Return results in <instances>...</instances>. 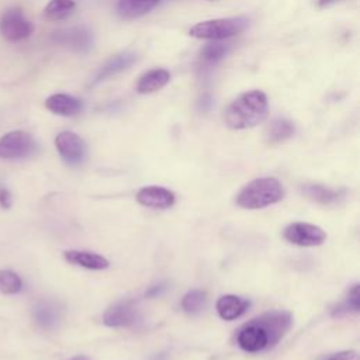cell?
I'll return each instance as SVG.
<instances>
[{"instance_id":"6da1fadb","label":"cell","mask_w":360,"mask_h":360,"mask_svg":"<svg viewBox=\"0 0 360 360\" xmlns=\"http://www.w3.org/2000/svg\"><path fill=\"white\" fill-rule=\"evenodd\" d=\"M292 325L287 311H270L245 323L236 336L238 346L248 353H259L276 346Z\"/></svg>"},{"instance_id":"7a4b0ae2","label":"cell","mask_w":360,"mask_h":360,"mask_svg":"<svg viewBox=\"0 0 360 360\" xmlns=\"http://www.w3.org/2000/svg\"><path fill=\"white\" fill-rule=\"evenodd\" d=\"M269 112L267 97L262 90H250L238 96L225 110V124L232 129L253 128Z\"/></svg>"},{"instance_id":"3957f363","label":"cell","mask_w":360,"mask_h":360,"mask_svg":"<svg viewBox=\"0 0 360 360\" xmlns=\"http://www.w3.org/2000/svg\"><path fill=\"white\" fill-rule=\"evenodd\" d=\"M283 184L274 177H260L249 181L236 194V204L245 210H259L281 201Z\"/></svg>"},{"instance_id":"277c9868","label":"cell","mask_w":360,"mask_h":360,"mask_svg":"<svg viewBox=\"0 0 360 360\" xmlns=\"http://www.w3.org/2000/svg\"><path fill=\"white\" fill-rule=\"evenodd\" d=\"M249 22L250 20L246 15L205 20L193 25L188 30V34L198 39L221 41L225 38L239 35L249 27Z\"/></svg>"},{"instance_id":"5b68a950","label":"cell","mask_w":360,"mask_h":360,"mask_svg":"<svg viewBox=\"0 0 360 360\" xmlns=\"http://www.w3.org/2000/svg\"><path fill=\"white\" fill-rule=\"evenodd\" d=\"M38 149L35 139L25 131H11L0 138L1 159H22L34 155Z\"/></svg>"},{"instance_id":"8992f818","label":"cell","mask_w":360,"mask_h":360,"mask_svg":"<svg viewBox=\"0 0 360 360\" xmlns=\"http://www.w3.org/2000/svg\"><path fill=\"white\" fill-rule=\"evenodd\" d=\"M34 31V25L28 21L22 10L18 7L7 8L0 18V34L10 42H17L28 38Z\"/></svg>"},{"instance_id":"52a82bcc","label":"cell","mask_w":360,"mask_h":360,"mask_svg":"<svg viewBox=\"0 0 360 360\" xmlns=\"http://www.w3.org/2000/svg\"><path fill=\"white\" fill-rule=\"evenodd\" d=\"M283 236L287 242L297 246H319L326 239V232L308 222H292L283 231Z\"/></svg>"},{"instance_id":"ba28073f","label":"cell","mask_w":360,"mask_h":360,"mask_svg":"<svg viewBox=\"0 0 360 360\" xmlns=\"http://www.w3.org/2000/svg\"><path fill=\"white\" fill-rule=\"evenodd\" d=\"M55 146L60 158L70 166H79L86 159V143L77 134L72 131L59 132L55 138Z\"/></svg>"},{"instance_id":"9c48e42d","label":"cell","mask_w":360,"mask_h":360,"mask_svg":"<svg viewBox=\"0 0 360 360\" xmlns=\"http://www.w3.org/2000/svg\"><path fill=\"white\" fill-rule=\"evenodd\" d=\"M55 44L69 46L77 52H86L93 45L91 32L84 27H72L66 30H60L52 34L51 38Z\"/></svg>"},{"instance_id":"30bf717a","label":"cell","mask_w":360,"mask_h":360,"mask_svg":"<svg viewBox=\"0 0 360 360\" xmlns=\"http://www.w3.org/2000/svg\"><path fill=\"white\" fill-rule=\"evenodd\" d=\"M139 315L138 309L129 301H120L110 305L103 315V322L111 328H122L131 326L136 323Z\"/></svg>"},{"instance_id":"8fae6325","label":"cell","mask_w":360,"mask_h":360,"mask_svg":"<svg viewBox=\"0 0 360 360\" xmlns=\"http://www.w3.org/2000/svg\"><path fill=\"white\" fill-rule=\"evenodd\" d=\"M136 62V53L131 51H125L121 53H117L111 56L94 75V77L90 80V86H96L127 69H129Z\"/></svg>"},{"instance_id":"7c38bea8","label":"cell","mask_w":360,"mask_h":360,"mask_svg":"<svg viewBox=\"0 0 360 360\" xmlns=\"http://www.w3.org/2000/svg\"><path fill=\"white\" fill-rule=\"evenodd\" d=\"M136 201L148 208L166 210L170 208L174 201V193L159 186H146L136 193Z\"/></svg>"},{"instance_id":"4fadbf2b","label":"cell","mask_w":360,"mask_h":360,"mask_svg":"<svg viewBox=\"0 0 360 360\" xmlns=\"http://www.w3.org/2000/svg\"><path fill=\"white\" fill-rule=\"evenodd\" d=\"M301 193L309 201H314L321 205L336 204L346 194V191L343 188H332V187H326L323 184H315V183L302 184Z\"/></svg>"},{"instance_id":"5bb4252c","label":"cell","mask_w":360,"mask_h":360,"mask_svg":"<svg viewBox=\"0 0 360 360\" xmlns=\"http://www.w3.org/2000/svg\"><path fill=\"white\" fill-rule=\"evenodd\" d=\"M45 107L56 115L73 117V115H77L82 111L83 104L79 98H76L70 94L56 93V94L49 96L45 100Z\"/></svg>"},{"instance_id":"9a60e30c","label":"cell","mask_w":360,"mask_h":360,"mask_svg":"<svg viewBox=\"0 0 360 360\" xmlns=\"http://www.w3.org/2000/svg\"><path fill=\"white\" fill-rule=\"evenodd\" d=\"M249 305L248 300L233 294H226L218 298L217 312L224 321H233L242 316L248 311Z\"/></svg>"},{"instance_id":"2e32d148","label":"cell","mask_w":360,"mask_h":360,"mask_svg":"<svg viewBox=\"0 0 360 360\" xmlns=\"http://www.w3.org/2000/svg\"><path fill=\"white\" fill-rule=\"evenodd\" d=\"M63 257L70 264L80 266L89 270H104L110 266L108 260L104 256L87 250H66L63 253Z\"/></svg>"},{"instance_id":"e0dca14e","label":"cell","mask_w":360,"mask_h":360,"mask_svg":"<svg viewBox=\"0 0 360 360\" xmlns=\"http://www.w3.org/2000/svg\"><path fill=\"white\" fill-rule=\"evenodd\" d=\"M170 80V73L166 69L156 68L143 73L136 83V91L139 94H149L165 87Z\"/></svg>"},{"instance_id":"ac0fdd59","label":"cell","mask_w":360,"mask_h":360,"mask_svg":"<svg viewBox=\"0 0 360 360\" xmlns=\"http://www.w3.org/2000/svg\"><path fill=\"white\" fill-rule=\"evenodd\" d=\"M160 0H118L117 14L124 20H135L153 10Z\"/></svg>"},{"instance_id":"d6986e66","label":"cell","mask_w":360,"mask_h":360,"mask_svg":"<svg viewBox=\"0 0 360 360\" xmlns=\"http://www.w3.org/2000/svg\"><path fill=\"white\" fill-rule=\"evenodd\" d=\"M34 321L42 329H53L60 321V308L51 301H41L32 309Z\"/></svg>"},{"instance_id":"ffe728a7","label":"cell","mask_w":360,"mask_h":360,"mask_svg":"<svg viewBox=\"0 0 360 360\" xmlns=\"http://www.w3.org/2000/svg\"><path fill=\"white\" fill-rule=\"evenodd\" d=\"M295 132V127L294 124L287 120V118H274L267 129H266V138H267V142L271 143V145H277V143H281L287 139H290Z\"/></svg>"},{"instance_id":"44dd1931","label":"cell","mask_w":360,"mask_h":360,"mask_svg":"<svg viewBox=\"0 0 360 360\" xmlns=\"http://www.w3.org/2000/svg\"><path fill=\"white\" fill-rule=\"evenodd\" d=\"M228 51H229V45H226V44H222L218 41L208 42L200 51V60L205 66L217 65L221 59H224L226 56Z\"/></svg>"},{"instance_id":"7402d4cb","label":"cell","mask_w":360,"mask_h":360,"mask_svg":"<svg viewBox=\"0 0 360 360\" xmlns=\"http://www.w3.org/2000/svg\"><path fill=\"white\" fill-rule=\"evenodd\" d=\"M75 8V0H51L44 10V15L51 21H60L68 18Z\"/></svg>"},{"instance_id":"603a6c76","label":"cell","mask_w":360,"mask_h":360,"mask_svg":"<svg viewBox=\"0 0 360 360\" xmlns=\"http://www.w3.org/2000/svg\"><path fill=\"white\" fill-rule=\"evenodd\" d=\"M360 309V294H359V284H354L350 287V290L346 294V298L333 307L332 315L333 316H345L349 314H357Z\"/></svg>"},{"instance_id":"cb8c5ba5","label":"cell","mask_w":360,"mask_h":360,"mask_svg":"<svg viewBox=\"0 0 360 360\" xmlns=\"http://www.w3.org/2000/svg\"><path fill=\"white\" fill-rule=\"evenodd\" d=\"M207 304V294L202 290H190L181 298V308L187 314L200 312Z\"/></svg>"},{"instance_id":"d4e9b609","label":"cell","mask_w":360,"mask_h":360,"mask_svg":"<svg viewBox=\"0 0 360 360\" xmlns=\"http://www.w3.org/2000/svg\"><path fill=\"white\" fill-rule=\"evenodd\" d=\"M22 288V280L11 270H0V291L3 294H17Z\"/></svg>"},{"instance_id":"484cf974","label":"cell","mask_w":360,"mask_h":360,"mask_svg":"<svg viewBox=\"0 0 360 360\" xmlns=\"http://www.w3.org/2000/svg\"><path fill=\"white\" fill-rule=\"evenodd\" d=\"M326 360H359V353L356 350H343L329 356Z\"/></svg>"},{"instance_id":"4316f807","label":"cell","mask_w":360,"mask_h":360,"mask_svg":"<svg viewBox=\"0 0 360 360\" xmlns=\"http://www.w3.org/2000/svg\"><path fill=\"white\" fill-rule=\"evenodd\" d=\"M0 205L3 208H10L11 205V194L6 188H0Z\"/></svg>"},{"instance_id":"83f0119b","label":"cell","mask_w":360,"mask_h":360,"mask_svg":"<svg viewBox=\"0 0 360 360\" xmlns=\"http://www.w3.org/2000/svg\"><path fill=\"white\" fill-rule=\"evenodd\" d=\"M160 290H166V287H165L163 284L155 285V287H152V288L148 291V295H156V294H159V291H160Z\"/></svg>"},{"instance_id":"f1b7e54d","label":"cell","mask_w":360,"mask_h":360,"mask_svg":"<svg viewBox=\"0 0 360 360\" xmlns=\"http://www.w3.org/2000/svg\"><path fill=\"white\" fill-rule=\"evenodd\" d=\"M336 1H339V0H318V6L319 7H328V6H330Z\"/></svg>"},{"instance_id":"f546056e","label":"cell","mask_w":360,"mask_h":360,"mask_svg":"<svg viewBox=\"0 0 360 360\" xmlns=\"http://www.w3.org/2000/svg\"><path fill=\"white\" fill-rule=\"evenodd\" d=\"M70 360H90L87 356H82V354H79V356H75V357H72Z\"/></svg>"},{"instance_id":"4dcf8cb0","label":"cell","mask_w":360,"mask_h":360,"mask_svg":"<svg viewBox=\"0 0 360 360\" xmlns=\"http://www.w3.org/2000/svg\"><path fill=\"white\" fill-rule=\"evenodd\" d=\"M208 1H214V0H208Z\"/></svg>"}]
</instances>
